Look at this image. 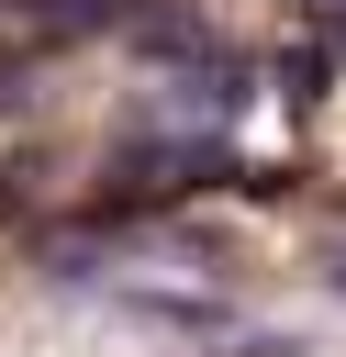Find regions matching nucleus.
Wrapping results in <instances>:
<instances>
[{
	"mask_svg": "<svg viewBox=\"0 0 346 357\" xmlns=\"http://www.w3.org/2000/svg\"><path fill=\"white\" fill-rule=\"evenodd\" d=\"M145 0H22V22L45 33V45H78V33H112V22H134Z\"/></svg>",
	"mask_w": 346,
	"mask_h": 357,
	"instance_id": "obj_1",
	"label": "nucleus"
},
{
	"mask_svg": "<svg viewBox=\"0 0 346 357\" xmlns=\"http://www.w3.org/2000/svg\"><path fill=\"white\" fill-rule=\"evenodd\" d=\"M324 279H335V301H346V234H335V245H324Z\"/></svg>",
	"mask_w": 346,
	"mask_h": 357,
	"instance_id": "obj_2",
	"label": "nucleus"
}]
</instances>
